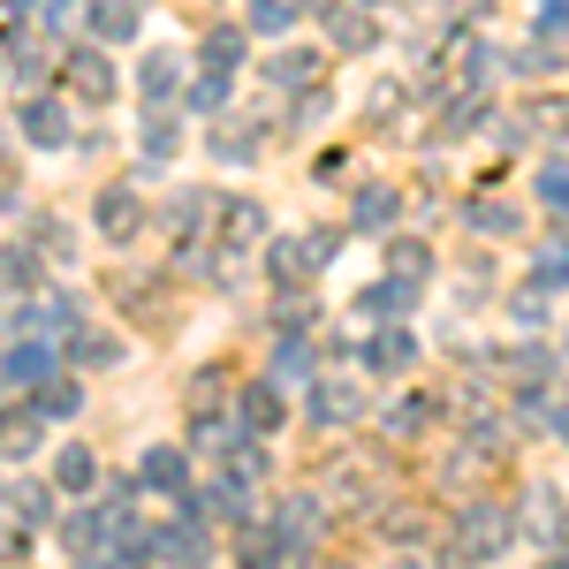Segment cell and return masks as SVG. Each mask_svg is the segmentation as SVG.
Masks as SVG:
<instances>
[{
    "instance_id": "obj_1",
    "label": "cell",
    "mask_w": 569,
    "mask_h": 569,
    "mask_svg": "<svg viewBox=\"0 0 569 569\" xmlns=\"http://www.w3.org/2000/svg\"><path fill=\"white\" fill-rule=\"evenodd\" d=\"M509 531H517V517H509L501 501H471V509H456V547H463L471 562H493V555L509 547Z\"/></svg>"
},
{
    "instance_id": "obj_2",
    "label": "cell",
    "mask_w": 569,
    "mask_h": 569,
    "mask_svg": "<svg viewBox=\"0 0 569 569\" xmlns=\"http://www.w3.org/2000/svg\"><path fill=\"white\" fill-rule=\"evenodd\" d=\"M176 84H182V53H176V46H152V53L137 61V91H144V107L160 114V107L176 99Z\"/></svg>"
},
{
    "instance_id": "obj_3",
    "label": "cell",
    "mask_w": 569,
    "mask_h": 569,
    "mask_svg": "<svg viewBox=\"0 0 569 569\" xmlns=\"http://www.w3.org/2000/svg\"><path fill=\"white\" fill-rule=\"evenodd\" d=\"M16 130L31 137L39 152H61V144H69V107H61V99H23Z\"/></svg>"
},
{
    "instance_id": "obj_4",
    "label": "cell",
    "mask_w": 569,
    "mask_h": 569,
    "mask_svg": "<svg viewBox=\"0 0 569 569\" xmlns=\"http://www.w3.org/2000/svg\"><path fill=\"white\" fill-rule=\"evenodd\" d=\"M91 220H99V236H107V243H130L137 228H144V206H137V190H122V182H114V190H99Z\"/></svg>"
},
{
    "instance_id": "obj_5",
    "label": "cell",
    "mask_w": 569,
    "mask_h": 569,
    "mask_svg": "<svg viewBox=\"0 0 569 569\" xmlns=\"http://www.w3.org/2000/svg\"><path fill=\"white\" fill-rule=\"evenodd\" d=\"M160 555L176 569H206L213 562V525H190V517H176V525L160 531Z\"/></svg>"
},
{
    "instance_id": "obj_6",
    "label": "cell",
    "mask_w": 569,
    "mask_h": 569,
    "mask_svg": "<svg viewBox=\"0 0 569 569\" xmlns=\"http://www.w3.org/2000/svg\"><path fill=\"white\" fill-rule=\"evenodd\" d=\"M220 243H228V251L266 243V206H251V198H220Z\"/></svg>"
},
{
    "instance_id": "obj_7",
    "label": "cell",
    "mask_w": 569,
    "mask_h": 569,
    "mask_svg": "<svg viewBox=\"0 0 569 569\" xmlns=\"http://www.w3.org/2000/svg\"><path fill=\"white\" fill-rule=\"evenodd\" d=\"M281 418H289V402H281V388H273V380H251V388H243V418H236V426H243V433L259 440V433H273Z\"/></svg>"
},
{
    "instance_id": "obj_8",
    "label": "cell",
    "mask_w": 569,
    "mask_h": 569,
    "mask_svg": "<svg viewBox=\"0 0 569 569\" xmlns=\"http://www.w3.org/2000/svg\"><path fill=\"white\" fill-rule=\"evenodd\" d=\"M0 380H8V388H46V380H53V350H46V342H16L8 365H0Z\"/></svg>"
},
{
    "instance_id": "obj_9",
    "label": "cell",
    "mask_w": 569,
    "mask_h": 569,
    "mask_svg": "<svg viewBox=\"0 0 569 569\" xmlns=\"http://www.w3.org/2000/svg\"><path fill=\"white\" fill-rule=\"evenodd\" d=\"M182 479H190L182 448H144V456H137V486H152V493H182Z\"/></svg>"
},
{
    "instance_id": "obj_10",
    "label": "cell",
    "mask_w": 569,
    "mask_h": 569,
    "mask_svg": "<svg viewBox=\"0 0 569 569\" xmlns=\"http://www.w3.org/2000/svg\"><path fill=\"white\" fill-rule=\"evenodd\" d=\"M357 410H365V395H357L350 380H319V388H311V418H319V426H350Z\"/></svg>"
},
{
    "instance_id": "obj_11",
    "label": "cell",
    "mask_w": 569,
    "mask_h": 569,
    "mask_svg": "<svg viewBox=\"0 0 569 569\" xmlns=\"http://www.w3.org/2000/svg\"><path fill=\"white\" fill-rule=\"evenodd\" d=\"M69 84L84 91V99H107V91H114V69H107L99 46H77V53H69Z\"/></svg>"
},
{
    "instance_id": "obj_12",
    "label": "cell",
    "mask_w": 569,
    "mask_h": 569,
    "mask_svg": "<svg viewBox=\"0 0 569 569\" xmlns=\"http://www.w3.org/2000/svg\"><path fill=\"white\" fill-rule=\"evenodd\" d=\"M327 525V509L311 501V493H297V501H281V517H273V531H281V547H305L311 531Z\"/></svg>"
},
{
    "instance_id": "obj_13",
    "label": "cell",
    "mask_w": 569,
    "mask_h": 569,
    "mask_svg": "<svg viewBox=\"0 0 569 569\" xmlns=\"http://www.w3.org/2000/svg\"><path fill=\"white\" fill-rule=\"evenodd\" d=\"M91 31H99L107 46L137 39V31H144V8H137V0H99V8H91Z\"/></svg>"
},
{
    "instance_id": "obj_14",
    "label": "cell",
    "mask_w": 569,
    "mask_h": 569,
    "mask_svg": "<svg viewBox=\"0 0 569 569\" xmlns=\"http://www.w3.org/2000/svg\"><path fill=\"white\" fill-rule=\"evenodd\" d=\"M357 305L372 311V319H380V311H388V319H395V311H410V305H418V281H402V273H395V281H388V273H380V281H372V289H365Z\"/></svg>"
},
{
    "instance_id": "obj_15",
    "label": "cell",
    "mask_w": 569,
    "mask_h": 569,
    "mask_svg": "<svg viewBox=\"0 0 569 569\" xmlns=\"http://www.w3.org/2000/svg\"><path fill=\"white\" fill-rule=\"evenodd\" d=\"M410 357H418V342H410L402 327H388V335H372V342H365V365H372V372H402Z\"/></svg>"
},
{
    "instance_id": "obj_16",
    "label": "cell",
    "mask_w": 569,
    "mask_h": 569,
    "mask_svg": "<svg viewBox=\"0 0 569 569\" xmlns=\"http://www.w3.org/2000/svg\"><path fill=\"white\" fill-rule=\"evenodd\" d=\"M53 479L69 486V493H84V486H99V456H91V448H61V463H53Z\"/></svg>"
},
{
    "instance_id": "obj_17",
    "label": "cell",
    "mask_w": 569,
    "mask_h": 569,
    "mask_svg": "<svg viewBox=\"0 0 569 569\" xmlns=\"http://www.w3.org/2000/svg\"><path fill=\"white\" fill-rule=\"evenodd\" d=\"M0 509H8V517H16V525L31 531V525H46V486H8V501H0Z\"/></svg>"
},
{
    "instance_id": "obj_18",
    "label": "cell",
    "mask_w": 569,
    "mask_h": 569,
    "mask_svg": "<svg viewBox=\"0 0 569 569\" xmlns=\"http://www.w3.org/2000/svg\"><path fill=\"white\" fill-rule=\"evenodd\" d=\"M84 410V388L77 380H46L39 388V418H77Z\"/></svg>"
},
{
    "instance_id": "obj_19",
    "label": "cell",
    "mask_w": 569,
    "mask_h": 569,
    "mask_svg": "<svg viewBox=\"0 0 569 569\" xmlns=\"http://www.w3.org/2000/svg\"><path fill=\"white\" fill-rule=\"evenodd\" d=\"M266 380H273V388H281V380H311V350L297 342V335L273 350V372H266Z\"/></svg>"
},
{
    "instance_id": "obj_20",
    "label": "cell",
    "mask_w": 569,
    "mask_h": 569,
    "mask_svg": "<svg viewBox=\"0 0 569 569\" xmlns=\"http://www.w3.org/2000/svg\"><path fill=\"white\" fill-rule=\"evenodd\" d=\"M357 228H395V190H357Z\"/></svg>"
},
{
    "instance_id": "obj_21",
    "label": "cell",
    "mask_w": 569,
    "mask_h": 569,
    "mask_svg": "<svg viewBox=\"0 0 569 569\" xmlns=\"http://www.w3.org/2000/svg\"><path fill=\"white\" fill-rule=\"evenodd\" d=\"M471 228H479V236H517V206H501V198H479V206H471Z\"/></svg>"
},
{
    "instance_id": "obj_22",
    "label": "cell",
    "mask_w": 569,
    "mask_h": 569,
    "mask_svg": "<svg viewBox=\"0 0 569 569\" xmlns=\"http://www.w3.org/2000/svg\"><path fill=\"white\" fill-rule=\"evenodd\" d=\"M539 289H569V236L539 243Z\"/></svg>"
},
{
    "instance_id": "obj_23",
    "label": "cell",
    "mask_w": 569,
    "mask_h": 569,
    "mask_svg": "<svg viewBox=\"0 0 569 569\" xmlns=\"http://www.w3.org/2000/svg\"><path fill=\"white\" fill-rule=\"evenodd\" d=\"M297 23V0H251V31H266V39H281Z\"/></svg>"
},
{
    "instance_id": "obj_24",
    "label": "cell",
    "mask_w": 569,
    "mask_h": 569,
    "mask_svg": "<svg viewBox=\"0 0 569 569\" xmlns=\"http://www.w3.org/2000/svg\"><path fill=\"white\" fill-rule=\"evenodd\" d=\"M190 107H198V114H220V107H228V69H206V77L190 84Z\"/></svg>"
},
{
    "instance_id": "obj_25",
    "label": "cell",
    "mask_w": 569,
    "mask_h": 569,
    "mask_svg": "<svg viewBox=\"0 0 569 569\" xmlns=\"http://www.w3.org/2000/svg\"><path fill=\"white\" fill-rule=\"evenodd\" d=\"M137 152H144V160H176L182 144H176V122H168V114H152V122H144V144H137Z\"/></svg>"
},
{
    "instance_id": "obj_26",
    "label": "cell",
    "mask_w": 569,
    "mask_h": 569,
    "mask_svg": "<svg viewBox=\"0 0 569 569\" xmlns=\"http://www.w3.org/2000/svg\"><path fill=\"white\" fill-rule=\"evenodd\" d=\"M39 448V418H0V456H31Z\"/></svg>"
},
{
    "instance_id": "obj_27",
    "label": "cell",
    "mask_w": 569,
    "mask_h": 569,
    "mask_svg": "<svg viewBox=\"0 0 569 569\" xmlns=\"http://www.w3.org/2000/svg\"><path fill=\"white\" fill-rule=\"evenodd\" d=\"M0 289H39V259L31 251H0Z\"/></svg>"
},
{
    "instance_id": "obj_28",
    "label": "cell",
    "mask_w": 569,
    "mask_h": 569,
    "mask_svg": "<svg viewBox=\"0 0 569 569\" xmlns=\"http://www.w3.org/2000/svg\"><path fill=\"white\" fill-rule=\"evenodd\" d=\"M311 69H319L311 53H273V69H266V77H273L281 91H305V77H311Z\"/></svg>"
},
{
    "instance_id": "obj_29",
    "label": "cell",
    "mask_w": 569,
    "mask_h": 569,
    "mask_svg": "<svg viewBox=\"0 0 569 569\" xmlns=\"http://www.w3.org/2000/svg\"><path fill=\"white\" fill-rule=\"evenodd\" d=\"M388 266L402 273V281H426V266H433V251H426V243H388Z\"/></svg>"
},
{
    "instance_id": "obj_30",
    "label": "cell",
    "mask_w": 569,
    "mask_h": 569,
    "mask_svg": "<svg viewBox=\"0 0 569 569\" xmlns=\"http://www.w3.org/2000/svg\"><path fill=\"white\" fill-rule=\"evenodd\" d=\"M327 23H335V39L350 46V53H365V46H372V31H365V16H357V8H327Z\"/></svg>"
},
{
    "instance_id": "obj_31",
    "label": "cell",
    "mask_w": 569,
    "mask_h": 569,
    "mask_svg": "<svg viewBox=\"0 0 569 569\" xmlns=\"http://www.w3.org/2000/svg\"><path fill=\"white\" fill-rule=\"evenodd\" d=\"M539 206L569 220V168H539Z\"/></svg>"
},
{
    "instance_id": "obj_32",
    "label": "cell",
    "mask_w": 569,
    "mask_h": 569,
    "mask_svg": "<svg viewBox=\"0 0 569 569\" xmlns=\"http://www.w3.org/2000/svg\"><path fill=\"white\" fill-rule=\"evenodd\" d=\"M206 61H213V69H236V61H243V39H236L228 23H220V31H206Z\"/></svg>"
},
{
    "instance_id": "obj_33",
    "label": "cell",
    "mask_w": 569,
    "mask_h": 569,
    "mask_svg": "<svg viewBox=\"0 0 569 569\" xmlns=\"http://www.w3.org/2000/svg\"><path fill=\"white\" fill-rule=\"evenodd\" d=\"M16 77H23V84H39V77H46V53H39V46H23V31H16Z\"/></svg>"
},
{
    "instance_id": "obj_34",
    "label": "cell",
    "mask_w": 569,
    "mask_h": 569,
    "mask_svg": "<svg viewBox=\"0 0 569 569\" xmlns=\"http://www.w3.org/2000/svg\"><path fill=\"white\" fill-rule=\"evenodd\" d=\"M77 16H84V0H53V8H46V31L61 39V31H77Z\"/></svg>"
},
{
    "instance_id": "obj_35",
    "label": "cell",
    "mask_w": 569,
    "mask_h": 569,
    "mask_svg": "<svg viewBox=\"0 0 569 569\" xmlns=\"http://www.w3.org/2000/svg\"><path fill=\"white\" fill-rule=\"evenodd\" d=\"M517 319L539 327V319H547V289H517Z\"/></svg>"
},
{
    "instance_id": "obj_36",
    "label": "cell",
    "mask_w": 569,
    "mask_h": 569,
    "mask_svg": "<svg viewBox=\"0 0 569 569\" xmlns=\"http://www.w3.org/2000/svg\"><path fill=\"white\" fill-rule=\"evenodd\" d=\"M31 8H39V0H0V16H8V23H31Z\"/></svg>"
},
{
    "instance_id": "obj_37",
    "label": "cell",
    "mask_w": 569,
    "mask_h": 569,
    "mask_svg": "<svg viewBox=\"0 0 569 569\" xmlns=\"http://www.w3.org/2000/svg\"><path fill=\"white\" fill-rule=\"evenodd\" d=\"M547 569H569V562H562V555H555V562H547Z\"/></svg>"
},
{
    "instance_id": "obj_38",
    "label": "cell",
    "mask_w": 569,
    "mask_h": 569,
    "mask_svg": "<svg viewBox=\"0 0 569 569\" xmlns=\"http://www.w3.org/2000/svg\"><path fill=\"white\" fill-rule=\"evenodd\" d=\"M77 569H107V562H77Z\"/></svg>"
}]
</instances>
